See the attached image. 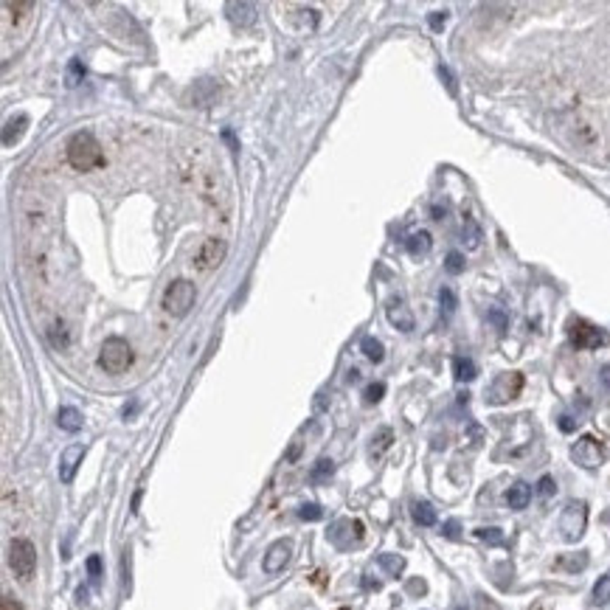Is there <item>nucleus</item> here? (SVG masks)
Returning a JSON list of instances; mask_svg holds the SVG:
<instances>
[{"label":"nucleus","mask_w":610,"mask_h":610,"mask_svg":"<svg viewBox=\"0 0 610 610\" xmlns=\"http://www.w3.org/2000/svg\"><path fill=\"white\" fill-rule=\"evenodd\" d=\"M65 157L76 171H93L98 166H104V152L101 143L96 141V135L90 129H79L67 138L65 143Z\"/></svg>","instance_id":"1"},{"label":"nucleus","mask_w":610,"mask_h":610,"mask_svg":"<svg viewBox=\"0 0 610 610\" xmlns=\"http://www.w3.org/2000/svg\"><path fill=\"white\" fill-rule=\"evenodd\" d=\"M132 365V346L124 337H107L98 349V368L104 374H124Z\"/></svg>","instance_id":"2"},{"label":"nucleus","mask_w":610,"mask_h":610,"mask_svg":"<svg viewBox=\"0 0 610 610\" xmlns=\"http://www.w3.org/2000/svg\"><path fill=\"white\" fill-rule=\"evenodd\" d=\"M194 298H197L194 284L186 281V278H177V281H171V284L163 290L160 306H163L166 315H171V318H183V315H188V309L194 306Z\"/></svg>","instance_id":"3"},{"label":"nucleus","mask_w":610,"mask_h":610,"mask_svg":"<svg viewBox=\"0 0 610 610\" xmlns=\"http://www.w3.org/2000/svg\"><path fill=\"white\" fill-rule=\"evenodd\" d=\"M8 568L20 582H28L37 573V548L28 537H14L8 545Z\"/></svg>","instance_id":"4"},{"label":"nucleus","mask_w":610,"mask_h":610,"mask_svg":"<svg viewBox=\"0 0 610 610\" xmlns=\"http://www.w3.org/2000/svg\"><path fill=\"white\" fill-rule=\"evenodd\" d=\"M568 340H571L573 349L590 351V349L607 346L610 337H607V332H604L602 326H596V323H590V320H585V318H573V320L568 323Z\"/></svg>","instance_id":"5"},{"label":"nucleus","mask_w":610,"mask_h":610,"mask_svg":"<svg viewBox=\"0 0 610 610\" xmlns=\"http://www.w3.org/2000/svg\"><path fill=\"white\" fill-rule=\"evenodd\" d=\"M585 526H588V506L582 500H568L565 509H562V514H559V534H562V540L576 543L585 534Z\"/></svg>","instance_id":"6"},{"label":"nucleus","mask_w":610,"mask_h":610,"mask_svg":"<svg viewBox=\"0 0 610 610\" xmlns=\"http://www.w3.org/2000/svg\"><path fill=\"white\" fill-rule=\"evenodd\" d=\"M225 253H228V245H225V239H219V236H208L200 247H197V253H194V267L200 270V273H211L214 267H219L222 261H225Z\"/></svg>","instance_id":"7"},{"label":"nucleus","mask_w":610,"mask_h":610,"mask_svg":"<svg viewBox=\"0 0 610 610\" xmlns=\"http://www.w3.org/2000/svg\"><path fill=\"white\" fill-rule=\"evenodd\" d=\"M520 391H523V374H520V371H509V374H500V377L489 385L486 399H489V405H503V402L514 399Z\"/></svg>","instance_id":"8"},{"label":"nucleus","mask_w":610,"mask_h":610,"mask_svg":"<svg viewBox=\"0 0 610 610\" xmlns=\"http://www.w3.org/2000/svg\"><path fill=\"white\" fill-rule=\"evenodd\" d=\"M571 458H573L579 467H585V469H596V467L604 461V447H602L599 439L582 436V439L571 447Z\"/></svg>","instance_id":"9"},{"label":"nucleus","mask_w":610,"mask_h":610,"mask_svg":"<svg viewBox=\"0 0 610 610\" xmlns=\"http://www.w3.org/2000/svg\"><path fill=\"white\" fill-rule=\"evenodd\" d=\"M290 557H292V543H290V540H275V543L267 548V554H264V559H261V568H264L267 573H278V571H284V565L290 562Z\"/></svg>","instance_id":"10"},{"label":"nucleus","mask_w":610,"mask_h":610,"mask_svg":"<svg viewBox=\"0 0 610 610\" xmlns=\"http://www.w3.org/2000/svg\"><path fill=\"white\" fill-rule=\"evenodd\" d=\"M84 453H87L84 444H70V447L62 450V455H59V481H62V484H70V481H73V475H76V469H79Z\"/></svg>","instance_id":"11"},{"label":"nucleus","mask_w":610,"mask_h":610,"mask_svg":"<svg viewBox=\"0 0 610 610\" xmlns=\"http://www.w3.org/2000/svg\"><path fill=\"white\" fill-rule=\"evenodd\" d=\"M385 315H388V320H391L399 332H410V329H413V312L405 306L402 298H394V301L385 306Z\"/></svg>","instance_id":"12"},{"label":"nucleus","mask_w":610,"mask_h":610,"mask_svg":"<svg viewBox=\"0 0 610 610\" xmlns=\"http://www.w3.org/2000/svg\"><path fill=\"white\" fill-rule=\"evenodd\" d=\"M225 11H228V20L233 22V25H253L256 22V6L253 3H228L225 6Z\"/></svg>","instance_id":"13"},{"label":"nucleus","mask_w":610,"mask_h":610,"mask_svg":"<svg viewBox=\"0 0 610 610\" xmlns=\"http://www.w3.org/2000/svg\"><path fill=\"white\" fill-rule=\"evenodd\" d=\"M528 500H531V486H528L526 481H514V484L506 489V503H509L512 509H526Z\"/></svg>","instance_id":"14"},{"label":"nucleus","mask_w":610,"mask_h":610,"mask_svg":"<svg viewBox=\"0 0 610 610\" xmlns=\"http://www.w3.org/2000/svg\"><path fill=\"white\" fill-rule=\"evenodd\" d=\"M56 424H59L62 430H67V433H76V430H82L84 419H82V413H79L76 408L65 405V408H59V410H56Z\"/></svg>","instance_id":"15"},{"label":"nucleus","mask_w":610,"mask_h":610,"mask_svg":"<svg viewBox=\"0 0 610 610\" xmlns=\"http://www.w3.org/2000/svg\"><path fill=\"white\" fill-rule=\"evenodd\" d=\"M430 245H433V239H430V233H427V231H416V233H410V236H408V242H405V247H408V253H410L413 259H419V256H427Z\"/></svg>","instance_id":"16"},{"label":"nucleus","mask_w":610,"mask_h":610,"mask_svg":"<svg viewBox=\"0 0 610 610\" xmlns=\"http://www.w3.org/2000/svg\"><path fill=\"white\" fill-rule=\"evenodd\" d=\"M25 126H28V115L8 118V121H6V129H3V143H6V146L17 143V141H20V135L25 132Z\"/></svg>","instance_id":"17"},{"label":"nucleus","mask_w":610,"mask_h":610,"mask_svg":"<svg viewBox=\"0 0 610 610\" xmlns=\"http://www.w3.org/2000/svg\"><path fill=\"white\" fill-rule=\"evenodd\" d=\"M453 374H455V379L458 382H469V379H475V374H478V365L469 360V357H453Z\"/></svg>","instance_id":"18"},{"label":"nucleus","mask_w":610,"mask_h":610,"mask_svg":"<svg viewBox=\"0 0 610 610\" xmlns=\"http://www.w3.org/2000/svg\"><path fill=\"white\" fill-rule=\"evenodd\" d=\"M410 514H413V520H416L419 526H433V523H436V509H433L427 500H416V503L410 506Z\"/></svg>","instance_id":"19"},{"label":"nucleus","mask_w":610,"mask_h":610,"mask_svg":"<svg viewBox=\"0 0 610 610\" xmlns=\"http://www.w3.org/2000/svg\"><path fill=\"white\" fill-rule=\"evenodd\" d=\"M391 441H394V430H391V427H379V430L374 433V439H371V455L379 458V455L391 447Z\"/></svg>","instance_id":"20"},{"label":"nucleus","mask_w":610,"mask_h":610,"mask_svg":"<svg viewBox=\"0 0 610 610\" xmlns=\"http://www.w3.org/2000/svg\"><path fill=\"white\" fill-rule=\"evenodd\" d=\"M377 562L388 576H399L405 571V557H399V554H379Z\"/></svg>","instance_id":"21"},{"label":"nucleus","mask_w":610,"mask_h":610,"mask_svg":"<svg viewBox=\"0 0 610 610\" xmlns=\"http://www.w3.org/2000/svg\"><path fill=\"white\" fill-rule=\"evenodd\" d=\"M360 349H363V354H365L371 363H379V360L385 357V349H382V343H379L377 337H371V335H365V337L360 340Z\"/></svg>","instance_id":"22"},{"label":"nucleus","mask_w":610,"mask_h":610,"mask_svg":"<svg viewBox=\"0 0 610 610\" xmlns=\"http://www.w3.org/2000/svg\"><path fill=\"white\" fill-rule=\"evenodd\" d=\"M588 565V554L579 551V554H568V557H559L557 559V568H565V571H582Z\"/></svg>","instance_id":"23"},{"label":"nucleus","mask_w":610,"mask_h":610,"mask_svg":"<svg viewBox=\"0 0 610 610\" xmlns=\"http://www.w3.org/2000/svg\"><path fill=\"white\" fill-rule=\"evenodd\" d=\"M3 8H6V11H11V17L20 22V20H25V17H28V11H34V3H28V0H14V3H11V0H6V3H3Z\"/></svg>","instance_id":"24"},{"label":"nucleus","mask_w":610,"mask_h":610,"mask_svg":"<svg viewBox=\"0 0 610 610\" xmlns=\"http://www.w3.org/2000/svg\"><path fill=\"white\" fill-rule=\"evenodd\" d=\"M332 472H335V464H332V458H320V461H315V467H312L309 478H312L315 484H320V481L332 478Z\"/></svg>","instance_id":"25"},{"label":"nucleus","mask_w":610,"mask_h":610,"mask_svg":"<svg viewBox=\"0 0 610 610\" xmlns=\"http://www.w3.org/2000/svg\"><path fill=\"white\" fill-rule=\"evenodd\" d=\"M593 602L596 604H607L610 602V573L596 579V585H593Z\"/></svg>","instance_id":"26"},{"label":"nucleus","mask_w":610,"mask_h":610,"mask_svg":"<svg viewBox=\"0 0 610 610\" xmlns=\"http://www.w3.org/2000/svg\"><path fill=\"white\" fill-rule=\"evenodd\" d=\"M461 236H464V245H467V247H478V245H481V228L475 225V219H467V222H464Z\"/></svg>","instance_id":"27"},{"label":"nucleus","mask_w":610,"mask_h":610,"mask_svg":"<svg viewBox=\"0 0 610 610\" xmlns=\"http://www.w3.org/2000/svg\"><path fill=\"white\" fill-rule=\"evenodd\" d=\"M65 79H67L70 87H76V84L84 79V65H82L79 59H70V62H67V76H65Z\"/></svg>","instance_id":"28"},{"label":"nucleus","mask_w":610,"mask_h":610,"mask_svg":"<svg viewBox=\"0 0 610 610\" xmlns=\"http://www.w3.org/2000/svg\"><path fill=\"white\" fill-rule=\"evenodd\" d=\"M444 270H447V273H453V275L464 273V256H461L458 250H450V253H447V259H444Z\"/></svg>","instance_id":"29"},{"label":"nucleus","mask_w":610,"mask_h":610,"mask_svg":"<svg viewBox=\"0 0 610 610\" xmlns=\"http://www.w3.org/2000/svg\"><path fill=\"white\" fill-rule=\"evenodd\" d=\"M382 396H385V382H371V385H365V391H363V399H365L368 405L379 402Z\"/></svg>","instance_id":"30"},{"label":"nucleus","mask_w":610,"mask_h":610,"mask_svg":"<svg viewBox=\"0 0 610 610\" xmlns=\"http://www.w3.org/2000/svg\"><path fill=\"white\" fill-rule=\"evenodd\" d=\"M475 537L484 540V543H489V545H503V531L500 528H478Z\"/></svg>","instance_id":"31"},{"label":"nucleus","mask_w":610,"mask_h":610,"mask_svg":"<svg viewBox=\"0 0 610 610\" xmlns=\"http://www.w3.org/2000/svg\"><path fill=\"white\" fill-rule=\"evenodd\" d=\"M439 301H441L444 315H453V312H455V292H453L450 287H441V290H439Z\"/></svg>","instance_id":"32"},{"label":"nucleus","mask_w":610,"mask_h":610,"mask_svg":"<svg viewBox=\"0 0 610 610\" xmlns=\"http://www.w3.org/2000/svg\"><path fill=\"white\" fill-rule=\"evenodd\" d=\"M298 517H301V520H309V523H315V520H320V517H323V509H320L318 503H304V506L298 509Z\"/></svg>","instance_id":"33"},{"label":"nucleus","mask_w":610,"mask_h":610,"mask_svg":"<svg viewBox=\"0 0 610 610\" xmlns=\"http://www.w3.org/2000/svg\"><path fill=\"white\" fill-rule=\"evenodd\" d=\"M87 576H90L93 585H98V579H101V557L98 554L87 557Z\"/></svg>","instance_id":"34"},{"label":"nucleus","mask_w":610,"mask_h":610,"mask_svg":"<svg viewBox=\"0 0 610 610\" xmlns=\"http://www.w3.org/2000/svg\"><path fill=\"white\" fill-rule=\"evenodd\" d=\"M537 492H540V498H551V495L557 492V484H554V478H551V475H543V478L537 481Z\"/></svg>","instance_id":"35"},{"label":"nucleus","mask_w":610,"mask_h":610,"mask_svg":"<svg viewBox=\"0 0 610 610\" xmlns=\"http://www.w3.org/2000/svg\"><path fill=\"white\" fill-rule=\"evenodd\" d=\"M51 340H53V346H59V349H65V346H67V332H65V323H53V329H51Z\"/></svg>","instance_id":"36"},{"label":"nucleus","mask_w":610,"mask_h":610,"mask_svg":"<svg viewBox=\"0 0 610 610\" xmlns=\"http://www.w3.org/2000/svg\"><path fill=\"white\" fill-rule=\"evenodd\" d=\"M441 534L444 537H450V540H458V534H461V523L453 517V520H447L444 526H441Z\"/></svg>","instance_id":"37"},{"label":"nucleus","mask_w":610,"mask_h":610,"mask_svg":"<svg viewBox=\"0 0 610 610\" xmlns=\"http://www.w3.org/2000/svg\"><path fill=\"white\" fill-rule=\"evenodd\" d=\"M489 320L498 326V332H503V329H506V315H503L500 309H492V312H489Z\"/></svg>","instance_id":"38"},{"label":"nucleus","mask_w":610,"mask_h":610,"mask_svg":"<svg viewBox=\"0 0 610 610\" xmlns=\"http://www.w3.org/2000/svg\"><path fill=\"white\" fill-rule=\"evenodd\" d=\"M444 20H447V11H433V14H430V28L439 31V28L444 25Z\"/></svg>","instance_id":"39"},{"label":"nucleus","mask_w":610,"mask_h":610,"mask_svg":"<svg viewBox=\"0 0 610 610\" xmlns=\"http://www.w3.org/2000/svg\"><path fill=\"white\" fill-rule=\"evenodd\" d=\"M0 610H22V604H20L17 599H11V596H3V604H0Z\"/></svg>","instance_id":"40"},{"label":"nucleus","mask_w":610,"mask_h":610,"mask_svg":"<svg viewBox=\"0 0 610 610\" xmlns=\"http://www.w3.org/2000/svg\"><path fill=\"white\" fill-rule=\"evenodd\" d=\"M573 427H576V422H573L571 416H559V430H562V433H571Z\"/></svg>","instance_id":"41"},{"label":"nucleus","mask_w":610,"mask_h":610,"mask_svg":"<svg viewBox=\"0 0 610 610\" xmlns=\"http://www.w3.org/2000/svg\"><path fill=\"white\" fill-rule=\"evenodd\" d=\"M439 76L444 79V84L450 87V93H455V84H453V76H450V70H447V67H439Z\"/></svg>","instance_id":"42"},{"label":"nucleus","mask_w":610,"mask_h":610,"mask_svg":"<svg viewBox=\"0 0 610 610\" xmlns=\"http://www.w3.org/2000/svg\"><path fill=\"white\" fill-rule=\"evenodd\" d=\"M408 590H410V593H424V582H422V579H410Z\"/></svg>","instance_id":"43"},{"label":"nucleus","mask_w":610,"mask_h":610,"mask_svg":"<svg viewBox=\"0 0 610 610\" xmlns=\"http://www.w3.org/2000/svg\"><path fill=\"white\" fill-rule=\"evenodd\" d=\"M599 379H602L604 388H610V365H604V368L599 371Z\"/></svg>","instance_id":"44"},{"label":"nucleus","mask_w":610,"mask_h":610,"mask_svg":"<svg viewBox=\"0 0 610 610\" xmlns=\"http://www.w3.org/2000/svg\"><path fill=\"white\" fill-rule=\"evenodd\" d=\"M363 585H365L368 590H379V582H377V579H371V576H365V579H363Z\"/></svg>","instance_id":"45"},{"label":"nucleus","mask_w":610,"mask_h":610,"mask_svg":"<svg viewBox=\"0 0 610 610\" xmlns=\"http://www.w3.org/2000/svg\"><path fill=\"white\" fill-rule=\"evenodd\" d=\"M138 503H141V489L132 495V512H138Z\"/></svg>","instance_id":"46"},{"label":"nucleus","mask_w":610,"mask_h":610,"mask_svg":"<svg viewBox=\"0 0 610 610\" xmlns=\"http://www.w3.org/2000/svg\"><path fill=\"white\" fill-rule=\"evenodd\" d=\"M455 610H467V607H455Z\"/></svg>","instance_id":"47"}]
</instances>
